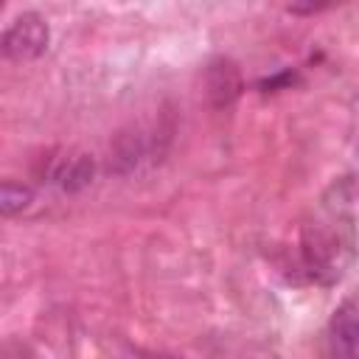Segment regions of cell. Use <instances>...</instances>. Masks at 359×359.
Returning a JSON list of instances; mask_svg holds the SVG:
<instances>
[{"label": "cell", "mask_w": 359, "mask_h": 359, "mask_svg": "<svg viewBox=\"0 0 359 359\" xmlns=\"http://www.w3.org/2000/svg\"><path fill=\"white\" fill-rule=\"evenodd\" d=\"M205 84H208V95H210L213 107H230L241 95V73H238L236 62H230L224 56H219L208 65Z\"/></svg>", "instance_id": "277c9868"}, {"label": "cell", "mask_w": 359, "mask_h": 359, "mask_svg": "<svg viewBox=\"0 0 359 359\" xmlns=\"http://www.w3.org/2000/svg\"><path fill=\"white\" fill-rule=\"evenodd\" d=\"M328 345L334 359H356L359 348V325H356V303L345 300L328 325Z\"/></svg>", "instance_id": "3957f363"}, {"label": "cell", "mask_w": 359, "mask_h": 359, "mask_svg": "<svg viewBox=\"0 0 359 359\" xmlns=\"http://www.w3.org/2000/svg\"><path fill=\"white\" fill-rule=\"evenodd\" d=\"M34 202V191L22 182H0V216L22 213Z\"/></svg>", "instance_id": "52a82bcc"}, {"label": "cell", "mask_w": 359, "mask_h": 359, "mask_svg": "<svg viewBox=\"0 0 359 359\" xmlns=\"http://www.w3.org/2000/svg\"><path fill=\"white\" fill-rule=\"evenodd\" d=\"M348 250L351 247L342 244V238H339V227L337 230H325V227H306L303 230L300 261H303V269L309 272V278H314L320 283H331L342 275V264H345Z\"/></svg>", "instance_id": "6da1fadb"}, {"label": "cell", "mask_w": 359, "mask_h": 359, "mask_svg": "<svg viewBox=\"0 0 359 359\" xmlns=\"http://www.w3.org/2000/svg\"><path fill=\"white\" fill-rule=\"evenodd\" d=\"M143 154V137L140 135H121L112 146V157H109V168L115 171H129L137 165Z\"/></svg>", "instance_id": "8992f818"}, {"label": "cell", "mask_w": 359, "mask_h": 359, "mask_svg": "<svg viewBox=\"0 0 359 359\" xmlns=\"http://www.w3.org/2000/svg\"><path fill=\"white\" fill-rule=\"evenodd\" d=\"M93 174H95V163L93 157L87 154H70V157H62L53 168V180L62 191H81L93 182Z\"/></svg>", "instance_id": "5b68a950"}, {"label": "cell", "mask_w": 359, "mask_h": 359, "mask_svg": "<svg viewBox=\"0 0 359 359\" xmlns=\"http://www.w3.org/2000/svg\"><path fill=\"white\" fill-rule=\"evenodd\" d=\"M48 42H50L48 22L39 14L25 11L0 34V56L11 62H28L42 56Z\"/></svg>", "instance_id": "7a4b0ae2"}, {"label": "cell", "mask_w": 359, "mask_h": 359, "mask_svg": "<svg viewBox=\"0 0 359 359\" xmlns=\"http://www.w3.org/2000/svg\"><path fill=\"white\" fill-rule=\"evenodd\" d=\"M0 8H3V3H0Z\"/></svg>", "instance_id": "ba28073f"}]
</instances>
